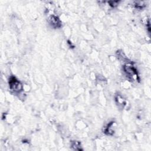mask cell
<instances>
[{
  "mask_svg": "<svg viewBox=\"0 0 151 151\" xmlns=\"http://www.w3.org/2000/svg\"><path fill=\"white\" fill-rule=\"evenodd\" d=\"M9 84L11 89L16 92H19L22 90V84L14 77L10 78Z\"/></svg>",
  "mask_w": 151,
  "mask_h": 151,
  "instance_id": "cell-1",
  "label": "cell"
},
{
  "mask_svg": "<svg viewBox=\"0 0 151 151\" xmlns=\"http://www.w3.org/2000/svg\"><path fill=\"white\" fill-rule=\"evenodd\" d=\"M124 70L129 76H130L132 78H133L134 76L137 77V71L133 67H132V65L126 64L124 66Z\"/></svg>",
  "mask_w": 151,
  "mask_h": 151,
  "instance_id": "cell-2",
  "label": "cell"
},
{
  "mask_svg": "<svg viewBox=\"0 0 151 151\" xmlns=\"http://www.w3.org/2000/svg\"><path fill=\"white\" fill-rule=\"evenodd\" d=\"M49 21H50V23L51 24H52L53 26H55V27H59L60 25V20L55 16H54V15L51 16L49 18Z\"/></svg>",
  "mask_w": 151,
  "mask_h": 151,
  "instance_id": "cell-3",
  "label": "cell"
}]
</instances>
